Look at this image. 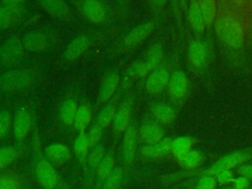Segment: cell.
Segmentation results:
<instances>
[{
	"mask_svg": "<svg viewBox=\"0 0 252 189\" xmlns=\"http://www.w3.org/2000/svg\"><path fill=\"white\" fill-rule=\"evenodd\" d=\"M199 8L201 10L205 25L210 27L217 18V3L213 0H201L198 1Z\"/></svg>",
	"mask_w": 252,
	"mask_h": 189,
	"instance_id": "obj_29",
	"label": "cell"
},
{
	"mask_svg": "<svg viewBox=\"0 0 252 189\" xmlns=\"http://www.w3.org/2000/svg\"><path fill=\"white\" fill-rule=\"evenodd\" d=\"M93 117V110L89 104H81L78 106L73 121L74 128L78 133H85Z\"/></svg>",
	"mask_w": 252,
	"mask_h": 189,
	"instance_id": "obj_22",
	"label": "cell"
},
{
	"mask_svg": "<svg viewBox=\"0 0 252 189\" xmlns=\"http://www.w3.org/2000/svg\"><path fill=\"white\" fill-rule=\"evenodd\" d=\"M114 167V156L112 151H108L94 172L96 189H100L102 183L109 176Z\"/></svg>",
	"mask_w": 252,
	"mask_h": 189,
	"instance_id": "obj_20",
	"label": "cell"
},
{
	"mask_svg": "<svg viewBox=\"0 0 252 189\" xmlns=\"http://www.w3.org/2000/svg\"><path fill=\"white\" fill-rule=\"evenodd\" d=\"M131 105H132L131 100H125L118 106V108H116L115 114L111 122L112 130L116 135H120L121 133H124L126 128L130 124Z\"/></svg>",
	"mask_w": 252,
	"mask_h": 189,
	"instance_id": "obj_13",
	"label": "cell"
},
{
	"mask_svg": "<svg viewBox=\"0 0 252 189\" xmlns=\"http://www.w3.org/2000/svg\"><path fill=\"white\" fill-rule=\"evenodd\" d=\"M217 183L220 185H224L227 183H230L233 181L234 179V173L231 169H226V170H222L220 171L219 173H217L215 175Z\"/></svg>",
	"mask_w": 252,
	"mask_h": 189,
	"instance_id": "obj_42",
	"label": "cell"
},
{
	"mask_svg": "<svg viewBox=\"0 0 252 189\" xmlns=\"http://www.w3.org/2000/svg\"><path fill=\"white\" fill-rule=\"evenodd\" d=\"M153 29H154V23H152V22L143 23V24L137 26L136 28L131 30L125 36V38H124L125 46L130 47V46H134V45L140 43L151 33Z\"/></svg>",
	"mask_w": 252,
	"mask_h": 189,
	"instance_id": "obj_18",
	"label": "cell"
},
{
	"mask_svg": "<svg viewBox=\"0 0 252 189\" xmlns=\"http://www.w3.org/2000/svg\"><path fill=\"white\" fill-rule=\"evenodd\" d=\"M25 50L30 52H39L46 48L48 37L41 32H30L22 39Z\"/></svg>",
	"mask_w": 252,
	"mask_h": 189,
	"instance_id": "obj_21",
	"label": "cell"
},
{
	"mask_svg": "<svg viewBox=\"0 0 252 189\" xmlns=\"http://www.w3.org/2000/svg\"><path fill=\"white\" fill-rule=\"evenodd\" d=\"M105 154L106 153H105L104 146L102 144H100V143L89 152L87 159H86V162H87V165H88L89 169L92 172H95L97 166L101 162V160L104 158Z\"/></svg>",
	"mask_w": 252,
	"mask_h": 189,
	"instance_id": "obj_31",
	"label": "cell"
},
{
	"mask_svg": "<svg viewBox=\"0 0 252 189\" xmlns=\"http://www.w3.org/2000/svg\"><path fill=\"white\" fill-rule=\"evenodd\" d=\"M91 45V39L86 35H80L75 37L66 47L65 58L73 62L77 60Z\"/></svg>",
	"mask_w": 252,
	"mask_h": 189,
	"instance_id": "obj_16",
	"label": "cell"
},
{
	"mask_svg": "<svg viewBox=\"0 0 252 189\" xmlns=\"http://www.w3.org/2000/svg\"><path fill=\"white\" fill-rule=\"evenodd\" d=\"M13 124L12 114L7 110L0 111V141L4 140L10 133Z\"/></svg>",
	"mask_w": 252,
	"mask_h": 189,
	"instance_id": "obj_37",
	"label": "cell"
},
{
	"mask_svg": "<svg viewBox=\"0 0 252 189\" xmlns=\"http://www.w3.org/2000/svg\"><path fill=\"white\" fill-rule=\"evenodd\" d=\"M34 81L30 69H13L0 76V89L6 93H16L29 89Z\"/></svg>",
	"mask_w": 252,
	"mask_h": 189,
	"instance_id": "obj_1",
	"label": "cell"
},
{
	"mask_svg": "<svg viewBox=\"0 0 252 189\" xmlns=\"http://www.w3.org/2000/svg\"><path fill=\"white\" fill-rule=\"evenodd\" d=\"M233 187L236 188V189H248V187L250 186L251 184V179L245 177V176H241L239 175L238 177L234 178L233 181Z\"/></svg>",
	"mask_w": 252,
	"mask_h": 189,
	"instance_id": "obj_43",
	"label": "cell"
},
{
	"mask_svg": "<svg viewBox=\"0 0 252 189\" xmlns=\"http://www.w3.org/2000/svg\"><path fill=\"white\" fill-rule=\"evenodd\" d=\"M161 58H162V47L160 44L157 43L151 47V49L146 54L145 58L142 59L148 73L157 69V66L160 62Z\"/></svg>",
	"mask_w": 252,
	"mask_h": 189,
	"instance_id": "obj_28",
	"label": "cell"
},
{
	"mask_svg": "<svg viewBox=\"0 0 252 189\" xmlns=\"http://www.w3.org/2000/svg\"><path fill=\"white\" fill-rule=\"evenodd\" d=\"M227 18L228 14L220 13L217 15L215 20V30L219 36V38L223 42L226 43V32H227Z\"/></svg>",
	"mask_w": 252,
	"mask_h": 189,
	"instance_id": "obj_36",
	"label": "cell"
},
{
	"mask_svg": "<svg viewBox=\"0 0 252 189\" xmlns=\"http://www.w3.org/2000/svg\"><path fill=\"white\" fill-rule=\"evenodd\" d=\"M138 142V132L134 123H130L124 131L122 143V157L126 164H131L135 158Z\"/></svg>",
	"mask_w": 252,
	"mask_h": 189,
	"instance_id": "obj_7",
	"label": "cell"
},
{
	"mask_svg": "<svg viewBox=\"0 0 252 189\" xmlns=\"http://www.w3.org/2000/svg\"><path fill=\"white\" fill-rule=\"evenodd\" d=\"M89 152H90V147H89L86 133H79L74 142V153L78 160L81 162H86Z\"/></svg>",
	"mask_w": 252,
	"mask_h": 189,
	"instance_id": "obj_32",
	"label": "cell"
},
{
	"mask_svg": "<svg viewBox=\"0 0 252 189\" xmlns=\"http://www.w3.org/2000/svg\"><path fill=\"white\" fill-rule=\"evenodd\" d=\"M188 85H189V82L186 74L180 70H177L173 72L169 77V81L167 85L168 93L172 97L179 99L186 94L188 90Z\"/></svg>",
	"mask_w": 252,
	"mask_h": 189,
	"instance_id": "obj_14",
	"label": "cell"
},
{
	"mask_svg": "<svg viewBox=\"0 0 252 189\" xmlns=\"http://www.w3.org/2000/svg\"><path fill=\"white\" fill-rule=\"evenodd\" d=\"M129 73L132 75V76H135V77H144L146 74H148V71L146 69V66L143 62V60H138V61H135L131 66H130V69H129Z\"/></svg>",
	"mask_w": 252,
	"mask_h": 189,
	"instance_id": "obj_41",
	"label": "cell"
},
{
	"mask_svg": "<svg viewBox=\"0 0 252 189\" xmlns=\"http://www.w3.org/2000/svg\"><path fill=\"white\" fill-rule=\"evenodd\" d=\"M26 3L20 0H5L0 2V30L9 29L23 17Z\"/></svg>",
	"mask_w": 252,
	"mask_h": 189,
	"instance_id": "obj_3",
	"label": "cell"
},
{
	"mask_svg": "<svg viewBox=\"0 0 252 189\" xmlns=\"http://www.w3.org/2000/svg\"><path fill=\"white\" fill-rule=\"evenodd\" d=\"M169 73L165 68H158L151 72L146 80V89L151 94H158L168 85Z\"/></svg>",
	"mask_w": 252,
	"mask_h": 189,
	"instance_id": "obj_12",
	"label": "cell"
},
{
	"mask_svg": "<svg viewBox=\"0 0 252 189\" xmlns=\"http://www.w3.org/2000/svg\"><path fill=\"white\" fill-rule=\"evenodd\" d=\"M102 131L103 130L99 126H97L95 123L89 129L86 136H87V140L89 143L90 151L100 143V140L102 137Z\"/></svg>",
	"mask_w": 252,
	"mask_h": 189,
	"instance_id": "obj_38",
	"label": "cell"
},
{
	"mask_svg": "<svg viewBox=\"0 0 252 189\" xmlns=\"http://www.w3.org/2000/svg\"><path fill=\"white\" fill-rule=\"evenodd\" d=\"M152 111L156 119L162 124H170L175 120L176 114L173 108L165 104H155Z\"/></svg>",
	"mask_w": 252,
	"mask_h": 189,
	"instance_id": "obj_27",
	"label": "cell"
},
{
	"mask_svg": "<svg viewBox=\"0 0 252 189\" xmlns=\"http://www.w3.org/2000/svg\"><path fill=\"white\" fill-rule=\"evenodd\" d=\"M35 178L43 189H56L59 184L55 167L45 158H40L35 165Z\"/></svg>",
	"mask_w": 252,
	"mask_h": 189,
	"instance_id": "obj_5",
	"label": "cell"
},
{
	"mask_svg": "<svg viewBox=\"0 0 252 189\" xmlns=\"http://www.w3.org/2000/svg\"><path fill=\"white\" fill-rule=\"evenodd\" d=\"M115 111H116V105H115V102L114 101H111V102H108L99 112L97 118H96V121H95V124L97 126H99L102 130L104 128H106L107 126L110 125V123L112 122V119H113V116L115 114Z\"/></svg>",
	"mask_w": 252,
	"mask_h": 189,
	"instance_id": "obj_34",
	"label": "cell"
},
{
	"mask_svg": "<svg viewBox=\"0 0 252 189\" xmlns=\"http://www.w3.org/2000/svg\"><path fill=\"white\" fill-rule=\"evenodd\" d=\"M237 173L252 180V164L239 165V167L237 168Z\"/></svg>",
	"mask_w": 252,
	"mask_h": 189,
	"instance_id": "obj_44",
	"label": "cell"
},
{
	"mask_svg": "<svg viewBox=\"0 0 252 189\" xmlns=\"http://www.w3.org/2000/svg\"><path fill=\"white\" fill-rule=\"evenodd\" d=\"M44 10L54 19L67 21L71 17V9L67 3L58 0H44L39 3Z\"/></svg>",
	"mask_w": 252,
	"mask_h": 189,
	"instance_id": "obj_15",
	"label": "cell"
},
{
	"mask_svg": "<svg viewBox=\"0 0 252 189\" xmlns=\"http://www.w3.org/2000/svg\"><path fill=\"white\" fill-rule=\"evenodd\" d=\"M0 189H21V183L18 177L12 173L0 175Z\"/></svg>",
	"mask_w": 252,
	"mask_h": 189,
	"instance_id": "obj_39",
	"label": "cell"
},
{
	"mask_svg": "<svg viewBox=\"0 0 252 189\" xmlns=\"http://www.w3.org/2000/svg\"><path fill=\"white\" fill-rule=\"evenodd\" d=\"M18 149L13 146H5L0 148V170L7 168L18 158Z\"/></svg>",
	"mask_w": 252,
	"mask_h": 189,
	"instance_id": "obj_35",
	"label": "cell"
},
{
	"mask_svg": "<svg viewBox=\"0 0 252 189\" xmlns=\"http://www.w3.org/2000/svg\"><path fill=\"white\" fill-rule=\"evenodd\" d=\"M193 143L194 141L190 137H186V136L172 139V142L170 145V153L176 159H178L179 158H181L191 150Z\"/></svg>",
	"mask_w": 252,
	"mask_h": 189,
	"instance_id": "obj_26",
	"label": "cell"
},
{
	"mask_svg": "<svg viewBox=\"0 0 252 189\" xmlns=\"http://www.w3.org/2000/svg\"><path fill=\"white\" fill-rule=\"evenodd\" d=\"M25 54V48L22 39L17 36L7 38L0 46V61L11 66L18 63Z\"/></svg>",
	"mask_w": 252,
	"mask_h": 189,
	"instance_id": "obj_4",
	"label": "cell"
},
{
	"mask_svg": "<svg viewBox=\"0 0 252 189\" xmlns=\"http://www.w3.org/2000/svg\"><path fill=\"white\" fill-rule=\"evenodd\" d=\"M252 159V148L244 149L240 151L232 152L228 155L223 156L216 162H214L211 166L201 171L200 176L202 175H212L215 176L217 173L226 169H232L240 164L245 163L246 161Z\"/></svg>",
	"mask_w": 252,
	"mask_h": 189,
	"instance_id": "obj_2",
	"label": "cell"
},
{
	"mask_svg": "<svg viewBox=\"0 0 252 189\" xmlns=\"http://www.w3.org/2000/svg\"><path fill=\"white\" fill-rule=\"evenodd\" d=\"M44 158L55 167L68 162L71 158L70 149L61 143H52L44 150Z\"/></svg>",
	"mask_w": 252,
	"mask_h": 189,
	"instance_id": "obj_9",
	"label": "cell"
},
{
	"mask_svg": "<svg viewBox=\"0 0 252 189\" xmlns=\"http://www.w3.org/2000/svg\"><path fill=\"white\" fill-rule=\"evenodd\" d=\"M204 160V155L196 150H190L184 156L179 158L177 161L186 169H193L199 166Z\"/></svg>",
	"mask_w": 252,
	"mask_h": 189,
	"instance_id": "obj_30",
	"label": "cell"
},
{
	"mask_svg": "<svg viewBox=\"0 0 252 189\" xmlns=\"http://www.w3.org/2000/svg\"><path fill=\"white\" fill-rule=\"evenodd\" d=\"M188 56L192 65L196 67H201L205 63L207 56L205 45L197 40L191 42L188 49Z\"/></svg>",
	"mask_w": 252,
	"mask_h": 189,
	"instance_id": "obj_24",
	"label": "cell"
},
{
	"mask_svg": "<svg viewBox=\"0 0 252 189\" xmlns=\"http://www.w3.org/2000/svg\"><path fill=\"white\" fill-rule=\"evenodd\" d=\"M119 83V76L117 73H110L106 76L104 81L101 84L98 98H97V105L106 103L111 96L113 95L117 86Z\"/></svg>",
	"mask_w": 252,
	"mask_h": 189,
	"instance_id": "obj_19",
	"label": "cell"
},
{
	"mask_svg": "<svg viewBox=\"0 0 252 189\" xmlns=\"http://www.w3.org/2000/svg\"><path fill=\"white\" fill-rule=\"evenodd\" d=\"M218 183L215 176L212 175H202L197 180L195 189H216Z\"/></svg>",
	"mask_w": 252,
	"mask_h": 189,
	"instance_id": "obj_40",
	"label": "cell"
},
{
	"mask_svg": "<svg viewBox=\"0 0 252 189\" xmlns=\"http://www.w3.org/2000/svg\"><path fill=\"white\" fill-rule=\"evenodd\" d=\"M172 139L168 137H164L161 141L154 145H145L141 149V154L145 158L154 159L165 156L170 152V145Z\"/></svg>",
	"mask_w": 252,
	"mask_h": 189,
	"instance_id": "obj_17",
	"label": "cell"
},
{
	"mask_svg": "<svg viewBox=\"0 0 252 189\" xmlns=\"http://www.w3.org/2000/svg\"><path fill=\"white\" fill-rule=\"evenodd\" d=\"M13 133L18 142L24 141L32 128L31 114L26 108H20L13 117Z\"/></svg>",
	"mask_w": 252,
	"mask_h": 189,
	"instance_id": "obj_8",
	"label": "cell"
},
{
	"mask_svg": "<svg viewBox=\"0 0 252 189\" xmlns=\"http://www.w3.org/2000/svg\"><path fill=\"white\" fill-rule=\"evenodd\" d=\"M139 138L145 145L157 144L164 138V129L155 121H147L140 129Z\"/></svg>",
	"mask_w": 252,
	"mask_h": 189,
	"instance_id": "obj_10",
	"label": "cell"
},
{
	"mask_svg": "<svg viewBox=\"0 0 252 189\" xmlns=\"http://www.w3.org/2000/svg\"><path fill=\"white\" fill-rule=\"evenodd\" d=\"M78 108L77 101L73 98H67L63 101L60 107V119L66 126H72L75 118V114Z\"/></svg>",
	"mask_w": 252,
	"mask_h": 189,
	"instance_id": "obj_25",
	"label": "cell"
},
{
	"mask_svg": "<svg viewBox=\"0 0 252 189\" xmlns=\"http://www.w3.org/2000/svg\"><path fill=\"white\" fill-rule=\"evenodd\" d=\"M124 169L121 166H116L104 180L100 189H119L124 180Z\"/></svg>",
	"mask_w": 252,
	"mask_h": 189,
	"instance_id": "obj_33",
	"label": "cell"
},
{
	"mask_svg": "<svg viewBox=\"0 0 252 189\" xmlns=\"http://www.w3.org/2000/svg\"><path fill=\"white\" fill-rule=\"evenodd\" d=\"M225 189H236V188H234L233 186H230V187H227V188H225Z\"/></svg>",
	"mask_w": 252,
	"mask_h": 189,
	"instance_id": "obj_45",
	"label": "cell"
},
{
	"mask_svg": "<svg viewBox=\"0 0 252 189\" xmlns=\"http://www.w3.org/2000/svg\"><path fill=\"white\" fill-rule=\"evenodd\" d=\"M244 43V29L238 18L232 14H228L226 45L232 49H239Z\"/></svg>",
	"mask_w": 252,
	"mask_h": 189,
	"instance_id": "obj_6",
	"label": "cell"
},
{
	"mask_svg": "<svg viewBox=\"0 0 252 189\" xmlns=\"http://www.w3.org/2000/svg\"><path fill=\"white\" fill-rule=\"evenodd\" d=\"M188 19L191 27L198 32L202 33L206 28L198 1H191L188 7Z\"/></svg>",
	"mask_w": 252,
	"mask_h": 189,
	"instance_id": "obj_23",
	"label": "cell"
},
{
	"mask_svg": "<svg viewBox=\"0 0 252 189\" xmlns=\"http://www.w3.org/2000/svg\"><path fill=\"white\" fill-rule=\"evenodd\" d=\"M80 10L84 17L94 24H99L105 19V9L101 2L87 0L80 4Z\"/></svg>",
	"mask_w": 252,
	"mask_h": 189,
	"instance_id": "obj_11",
	"label": "cell"
}]
</instances>
